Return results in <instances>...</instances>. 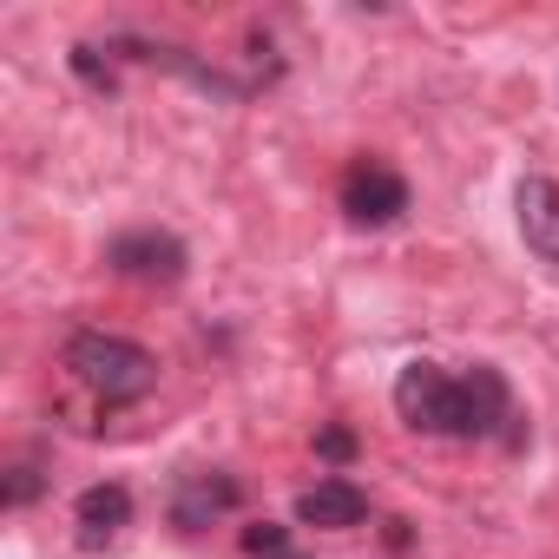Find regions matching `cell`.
Here are the masks:
<instances>
[{
  "label": "cell",
  "mask_w": 559,
  "mask_h": 559,
  "mask_svg": "<svg viewBox=\"0 0 559 559\" xmlns=\"http://www.w3.org/2000/svg\"><path fill=\"white\" fill-rule=\"evenodd\" d=\"M408 211V178L382 158H356L343 171V217L356 230H389L395 217Z\"/></svg>",
  "instance_id": "4"
},
{
  "label": "cell",
  "mask_w": 559,
  "mask_h": 559,
  "mask_svg": "<svg viewBox=\"0 0 559 559\" xmlns=\"http://www.w3.org/2000/svg\"><path fill=\"white\" fill-rule=\"evenodd\" d=\"M40 493V467L34 461H21V467H8V507H27Z\"/></svg>",
  "instance_id": "12"
},
{
  "label": "cell",
  "mask_w": 559,
  "mask_h": 559,
  "mask_svg": "<svg viewBox=\"0 0 559 559\" xmlns=\"http://www.w3.org/2000/svg\"><path fill=\"white\" fill-rule=\"evenodd\" d=\"M513 211H520L526 250H533L546 270H559V185H552V178H520Z\"/></svg>",
  "instance_id": "8"
},
{
  "label": "cell",
  "mask_w": 559,
  "mask_h": 559,
  "mask_svg": "<svg viewBox=\"0 0 559 559\" xmlns=\"http://www.w3.org/2000/svg\"><path fill=\"white\" fill-rule=\"evenodd\" d=\"M395 415L415 428V435H454L461 441V376H448L441 362H408L395 376Z\"/></svg>",
  "instance_id": "2"
},
{
  "label": "cell",
  "mask_w": 559,
  "mask_h": 559,
  "mask_svg": "<svg viewBox=\"0 0 559 559\" xmlns=\"http://www.w3.org/2000/svg\"><path fill=\"white\" fill-rule=\"evenodd\" d=\"M67 376L106 402V408H132L158 389V356L132 336H112V330H80L67 336Z\"/></svg>",
  "instance_id": "1"
},
{
  "label": "cell",
  "mask_w": 559,
  "mask_h": 559,
  "mask_svg": "<svg viewBox=\"0 0 559 559\" xmlns=\"http://www.w3.org/2000/svg\"><path fill=\"white\" fill-rule=\"evenodd\" d=\"M461 402H467V415H461V441L513 435L507 421H520V415H513V389H507V376H500L493 362H474V369L461 376Z\"/></svg>",
  "instance_id": "5"
},
{
  "label": "cell",
  "mask_w": 559,
  "mask_h": 559,
  "mask_svg": "<svg viewBox=\"0 0 559 559\" xmlns=\"http://www.w3.org/2000/svg\"><path fill=\"white\" fill-rule=\"evenodd\" d=\"M106 263H112L119 276H132V284L171 290V284H185L191 250H185L171 230H158V224H139V230H119V237L106 243Z\"/></svg>",
  "instance_id": "3"
},
{
  "label": "cell",
  "mask_w": 559,
  "mask_h": 559,
  "mask_svg": "<svg viewBox=\"0 0 559 559\" xmlns=\"http://www.w3.org/2000/svg\"><path fill=\"white\" fill-rule=\"evenodd\" d=\"M73 526H80V546H86V552L112 546V539L132 526V493H126L119 480H99V487H86V493L73 500Z\"/></svg>",
  "instance_id": "9"
},
{
  "label": "cell",
  "mask_w": 559,
  "mask_h": 559,
  "mask_svg": "<svg viewBox=\"0 0 559 559\" xmlns=\"http://www.w3.org/2000/svg\"><path fill=\"white\" fill-rule=\"evenodd\" d=\"M237 507H243V487L230 474H185L178 493H171V526L178 533H204L211 520H224Z\"/></svg>",
  "instance_id": "6"
},
{
  "label": "cell",
  "mask_w": 559,
  "mask_h": 559,
  "mask_svg": "<svg viewBox=\"0 0 559 559\" xmlns=\"http://www.w3.org/2000/svg\"><path fill=\"white\" fill-rule=\"evenodd\" d=\"M317 454H323L330 467L356 461V428H343V421H323V428H317Z\"/></svg>",
  "instance_id": "11"
},
{
  "label": "cell",
  "mask_w": 559,
  "mask_h": 559,
  "mask_svg": "<svg viewBox=\"0 0 559 559\" xmlns=\"http://www.w3.org/2000/svg\"><path fill=\"white\" fill-rule=\"evenodd\" d=\"M284 559H304V552H284Z\"/></svg>",
  "instance_id": "13"
},
{
  "label": "cell",
  "mask_w": 559,
  "mask_h": 559,
  "mask_svg": "<svg viewBox=\"0 0 559 559\" xmlns=\"http://www.w3.org/2000/svg\"><path fill=\"white\" fill-rule=\"evenodd\" d=\"M362 520H369V493H362L356 480H343V474H330V480H317V487L297 493V526L349 533V526H362Z\"/></svg>",
  "instance_id": "7"
},
{
  "label": "cell",
  "mask_w": 559,
  "mask_h": 559,
  "mask_svg": "<svg viewBox=\"0 0 559 559\" xmlns=\"http://www.w3.org/2000/svg\"><path fill=\"white\" fill-rule=\"evenodd\" d=\"M237 546H243L250 559H284V552H290V526L257 520V526H243V533H237Z\"/></svg>",
  "instance_id": "10"
}]
</instances>
